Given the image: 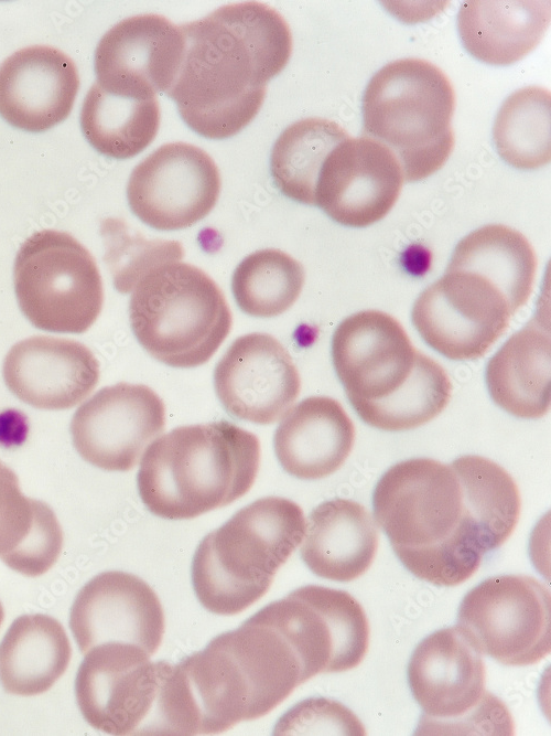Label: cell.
I'll return each instance as SVG.
<instances>
[{
    "mask_svg": "<svg viewBox=\"0 0 551 736\" xmlns=\"http://www.w3.org/2000/svg\"><path fill=\"white\" fill-rule=\"evenodd\" d=\"M180 26L184 55L165 94L198 135L224 139L238 134L262 106L267 83L289 62V24L272 7L245 1Z\"/></svg>",
    "mask_w": 551,
    "mask_h": 736,
    "instance_id": "6da1fadb",
    "label": "cell"
},
{
    "mask_svg": "<svg viewBox=\"0 0 551 736\" xmlns=\"http://www.w3.org/2000/svg\"><path fill=\"white\" fill-rule=\"evenodd\" d=\"M372 506L404 567L433 585L464 583L497 548L451 465L413 458L392 466L374 490Z\"/></svg>",
    "mask_w": 551,
    "mask_h": 736,
    "instance_id": "7a4b0ae2",
    "label": "cell"
},
{
    "mask_svg": "<svg viewBox=\"0 0 551 736\" xmlns=\"http://www.w3.org/2000/svg\"><path fill=\"white\" fill-rule=\"evenodd\" d=\"M259 465L258 437L239 426L227 420L180 426L144 452L139 495L156 516L194 519L245 495Z\"/></svg>",
    "mask_w": 551,
    "mask_h": 736,
    "instance_id": "3957f363",
    "label": "cell"
},
{
    "mask_svg": "<svg viewBox=\"0 0 551 736\" xmlns=\"http://www.w3.org/2000/svg\"><path fill=\"white\" fill-rule=\"evenodd\" d=\"M304 532L303 510L282 497L261 498L236 512L195 551L192 583L202 606L222 616L250 607L269 590Z\"/></svg>",
    "mask_w": 551,
    "mask_h": 736,
    "instance_id": "277c9868",
    "label": "cell"
},
{
    "mask_svg": "<svg viewBox=\"0 0 551 736\" xmlns=\"http://www.w3.org/2000/svg\"><path fill=\"white\" fill-rule=\"evenodd\" d=\"M455 93L429 61L401 58L381 67L363 96L364 135L387 146L408 182L440 170L454 148Z\"/></svg>",
    "mask_w": 551,
    "mask_h": 736,
    "instance_id": "5b68a950",
    "label": "cell"
},
{
    "mask_svg": "<svg viewBox=\"0 0 551 736\" xmlns=\"http://www.w3.org/2000/svg\"><path fill=\"white\" fill-rule=\"evenodd\" d=\"M75 679L85 721L109 735H183L184 712L176 664L152 662L139 646L107 642L90 648Z\"/></svg>",
    "mask_w": 551,
    "mask_h": 736,
    "instance_id": "8992f818",
    "label": "cell"
},
{
    "mask_svg": "<svg viewBox=\"0 0 551 736\" xmlns=\"http://www.w3.org/2000/svg\"><path fill=\"white\" fill-rule=\"evenodd\" d=\"M132 332L155 360L180 369L199 366L231 329V312L217 284L201 268L168 260L149 269L129 301Z\"/></svg>",
    "mask_w": 551,
    "mask_h": 736,
    "instance_id": "52a82bcc",
    "label": "cell"
},
{
    "mask_svg": "<svg viewBox=\"0 0 551 736\" xmlns=\"http://www.w3.org/2000/svg\"><path fill=\"white\" fill-rule=\"evenodd\" d=\"M482 653L458 627L437 630L414 649L408 681L423 715L417 735H511L506 705L485 689Z\"/></svg>",
    "mask_w": 551,
    "mask_h": 736,
    "instance_id": "ba28073f",
    "label": "cell"
},
{
    "mask_svg": "<svg viewBox=\"0 0 551 736\" xmlns=\"http://www.w3.org/2000/svg\"><path fill=\"white\" fill-rule=\"evenodd\" d=\"M13 282L22 313L40 330L84 333L102 309L98 266L66 232L43 230L29 236L17 253Z\"/></svg>",
    "mask_w": 551,
    "mask_h": 736,
    "instance_id": "9c48e42d",
    "label": "cell"
},
{
    "mask_svg": "<svg viewBox=\"0 0 551 736\" xmlns=\"http://www.w3.org/2000/svg\"><path fill=\"white\" fill-rule=\"evenodd\" d=\"M250 618L270 625L287 639L300 660L305 682L320 673L352 670L368 651L367 616L344 590L307 585Z\"/></svg>",
    "mask_w": 551,
    "mask_h": 736,
    "instance_id": "30bf717a",
    "label": "cell"
},
{
    "mask_svg": "<svg viewBox=\"0 0 551 736\" xmlns=\"http://www.w3.org/2000/svg\"><path fill=\"white\" fill-rule=\"evenodd\" d=\"M550 591L536 578L494 576L465 595L457 626L482 654L505 665H530L550 653Z\"/></svg>",
    "mask_w": 551,
    "mask_h": 736,
    "instance_id": "8fae6325",
    "label": "cell"
},
{
    "mask_svg": "<svg viewBox=\"0 0 551 736\" xmlns=\"http://www.w3.org/2000/svg\"><path fill=\"white\" fill-rule=\"evenodd\" d=\"M514 311L505 295L479 274L446 269L414 302L422 339L450 360H476L508 329Z\"/></svg>",
    "mask_w": 551,
    "mask_h": 736,
    "instance_id": "7c38bea8",
    "label": "cell"
},
{
    "mask_svg": "<svg viewBox=\"0 0 551 736\" xmlns=\"http://www.w3.org/2000/svg\"><path fill=\"white\" fill-rule=\"evenodd\" d=\"M222 186L212 157L192 143H164L132 170L127 199L133 214L160 231L190 227L215 206Z\"/></svg>",
    "mask_w": 551,
    "mask_h": 736,
    "instance_id": "4fadbf2b",
    "label": "cell"
},
{
    "mask_svg": "<svg viewBox=\"0 0 551 736\" xmlns=\"http://www.w3.org/2000/svg\"><path fill=\"white\" fill-rule=\"evenodd\" d=\"M164 425L165 407L153 390L120 382L99 390L77 408L71 434L76 451L88 463L129 471Z\"/></svg>",
    "mask_w": 551,
    "mask_h": 736,
    "instance_id": "5bb4252c",
    "label": "cell"
},
{
    "mask_svg": "<svg viewBox=\"0 0 551 736\" xmlns=\"http://www.w3.org/2000/svg\"><path fill=\"white\" fill-rule=\"evenodd\" d=\"M404 178L395 153L367 137H348L320 170L314 205L335 222L364 227L383 218L397 202Z\"/></svg>",
    "mask_w": 551,
    "mask_h": 736,
    "instance_id": "9a60e30c",
    "label": "cell"
},
{
    "mask_svg": "<svg viewBox=\"0 0 551 736\" xmlns=\"http://www.w3.org/2000/svg\"><path fill=\"white\" fill-rule=\"evenodd\" d=\"M184 49L181 26L168 18L153 13L126 18L98 42L96 83L116 95L156 97L173 85Z\"/></svg>",
    "mask_w": 551,
    "mask_h": 736,
    "instance_id": "2e32d148",
    "label": "cell"
},
{
    "mask_svg": "<svg viewBox=\"0 0 551 736\" xmlns=\"http://www.w3.org/2000/svg\"><path fill=\"white\" fill-rule=\"evenodd\" d=\"M214 386L235 418L268 425L282 418L301 391V378L288 350L268 333L237 338L219 360Z\"/></svg>",
    "mask_w": 551,
    "mask_h": 736,
    "instance_id": "e0dca14e",
    "label": "cell"
},
{
    "mask_svg": "<svg viewBox=\"0 0 551 736\" xmlns=\"http://www.w3.org/2000/svg\"><path fill=\"white\" fill-rule=\"evenodd\" d=\"M69 628L83 654L100 643L125 642L139 646L151 657L162 642L165 618L158 595L143 579L109 570L93 577L78 591Z\"/></svg>",
    "mask_w": 551,
    "mask_h": 736,
    "instance_id": "ac0fdd59",
    "label": "cell"
},
{
    "mask_svg": "<svg viewBox=\"0 0 551 736\" xmlns=\"http://www.w3.org/2000/svg\"><path fill=\"white\" fill-rule=\"evenodd\" d=\"M417 352L400 322L379 310L347 317L332 339L334 367L349 401L397 392L411 375Z\"/></svg>",
    "mask_w": 551,
    "mask_h": 736,
    "instance_id": "d6986e66",
    "label": "cell"
},
{
    "mask_svg": "<svg viewBox=\"0 0 551 736\" xmlns=\"http://www.w3.org/2000/svg\"><path fill=\"white\" fill-rule=\"evenodd\" d=\"M2 375L23 403L47 410L68 409L85 399L99 381V363L83 343L34 335L7 353Z\"/></svg>",
    "mask_w": 551,
    "mask_h": 736,
    "instance_id": "ffe728a7",
    "label": "cell"
},
{
    "mask_svg": "<svg viewBox=\"0 0 551 736\" xmlns=\"http://www.w3.org/2000/svg\"><path fill=\"white\" fill-rule=\"evenodd\" d=\"M79 84L75 63L61 50H18L0 65V116L22 130H47L68 117Z\"/></svg>",
    "mask_w": 551,
    "mask_h": 736,
    "instance_id": "44dd1931",
    "label": "cell"
},
{
    "mask_svg": "<svg viewBox=\"0 0 551 736\" xmlns=\"http://www.w3.org/2000/svg\"><path fill=\"white\" fill-rule=\"evenodd\" d=\"M354 441L355 427L342 404L327 396H311L285 413L273 445L289 474L315 480L337 471Z\"/></svg>",
    "mask_w": 551,
    "mask_h": 736,
    "instance_id": "7402d4cb",
    "label": "cell"
},
{
    "mask_svg": "<svg viewBox=\"0 0 551 736\" xmlns=\"http://www.w3.org/2000/svg\"><path fill=\"white\" fill-rule=\"evenodd\" d=\"M301 542V557L317 576L350 582L365 574L377 554V524L360 503L333 499L309 515Z\"/></svg>",
    "mask_w": 551,
    "mask_h": 736,
    "instance_id": "603a6c76",
    "label": "cell"
},
{
    "mask_svg": "<svg viewBox=\"0 0 551 736\" xmlns=\"http://www.w3.org/2000/svg\"><path fill=\"white\" fill-rule=\"evenodd\" d=\"M551 341L538 317L515 332L489 360L486 384L493 401L520 418H539L550 409Z\"/></svg>",
    "mask_w": 551,
    "mask_h": 736,
    "instance_id": "cb8c5ba5",
    "label": "cell"
},
{
    "mask_svg": "<svg viewBox=\"0 0 551 736\" xmlns=\"http://www.w3.org/2000/svg\"><path fill=\"white\" fill-rule=\"evenodd\" d=\"M550 1L468 0L457 14L465 49L493 65L515 63L532 51L550 23Z\"/></svg>",
    "mask_w": 551,
    "mask_h": 736,
    "instance_id": "d4e9b609",
    "label": "cell"
},
{
    "mask_svg": "<svg viewBox=\"0 0 551 736\" xmlns=\"http://www.w3.org/2000/svg\"><path fill=\"white\" fill-rule=\"evenodd\" d=\"M214 639L231 655L246 680L250 693L248 721L271 712L305 682L293 648L270 625L249 618Z\"/></svg>",
    "mask_w": 551,
    "mask_h": 736,
    "instance_id": "484cf974",
    "label": "cell"
},
{
    "mask_svg": "<svg viewBox=\"0 0 551 736\" xmlns=\"http://www.w3.org/2000/svg\"><path fill=\"white\" fill-rule=\"evenodd\" d=\"M72 646L62 623L43 615L18 617L0 643V682L12 695L48 691L66 672Z\"/></svg>",
    "mask_w": 551,
    "mask_h": 736,
    "instance_id": "4316f807",
    "label": "cell"
},
{
    "mask_svg": "<svg viewBox=\"0 0 551 736\" xmlns=\"http://www.w3.org/2000/svg\"><path fill=\"white\" fill-rule=\"evenodd\" d=\"M537 265L536 252L523 234L503 224H489L458 242L446 269L482 275L505 295L516 313L531 296Z\"/></svg>",
    "mask_w": 551,
    "mask_h": 736,
    "instance_id": "83f0119b",
    "label": "cell"
},
{
    "mask_svg": "<svg viewBox=\"0 0 551 736\" xmlns=\"http://www.w3.org/2000/svg\"><path fill=\"white\" fill-rule=\"evenodd\" d=\"M160 126L156 97H130L106 92L96 82L80 110V127L87 141L100 153L128 159L144 150Z\"/></svg>",
    "mask_w": 551,
    "mask_h": 736,
    "instance_id": "f1b7e54d",
    "label": "cell"
},
{
    "mask_svg": "<svg viewBox=\"0 0 551 736\" xmlns=\"http://www.w3.org/2000/svg\"><path fill=\"white\" fill-rule=\"evenodd\" d=\"M201 715V734L248 721L250 693L231 655L215 640L180 662Z\"/></svg>",
    "mask_w": 551,
    "mask_h": 736,
    "instance_id": "f546056e",
    "label": "cell"
},
{
    "mask_svg": "<svg viewBox=\"0 0 551 736\" xmlns=\"http://www.w3.org/2000/svg\"><path fill=\"white\" fill-rule=\"evenodd\" d=\"M349 135L337 122L309 117L287 127L271 152L276 185L289 199L314 205L320 170L328 153Z\"/></svg>",
    "mask_w": 551,
    "mask_h": 736,
    "instance_id": "4dcf8cb0",
    "label": "cell"
},
{
    "mask_svg": "<svg viewBox=\"0 0 551 736\" xmlns=\"http://www.w3.org/2000/svg\"><path fill=\"white\" fill-rule=\"evenodd\" d=\"M451 394L452 383L445 370L418 350L412 373L397 392L378 401L349 402L366 424L402 431L435 418L450 403Z\"/></svg>",
    "mask_w": 551,
    "mask_h": 736,
    "instance_id": "1f68e13d",
    "label": "cell"
},
{
    "mask_svg": "<svg viewBox=\"0 0 551 736\" xmlns=\"http://www.w3.org/2000/svg\"><path fill=\"white\" fill-rule=\"evenodd\" d=\"M550 90L527 86L509 95L497 113L494 140L499 156L518 169H537L551 159Z\"/></svg>",
    "mask_w": 551,
    "mask_h": 736,
    "instance_id": "d6a6232c",
    "label": "cell"
},
{
    "mask_svg": "<svg viewBox=\"0 0 551 736\" xmlns=\"http://www.w3.org/2000/svg\"><path fill=\"white\" fill-rule=\"evenodd\" d=\"M305 280L300 262L277 248L256 250L236 267L231 290L245 313L270 318L290 309L299 298Z\"/></svg>",
    "mask_w": 551,
    "mask_h": 736,
    "instance_id": "836d02e7",
    "label": "cell"
},
{
    "mask_svg": "<svg viewBox=\"0 0 551 736\" xmlns=\"http://www.w3.org/2000/svg\"><path fill=\"white\" fill-rule=\"evenodd\" d=\"M104 226L108 253L120 260V273L126 274L116 282L121 292H129L137 281L152 267L168 262L181 260L184 249L180 242L153 239L130 235L128 226L119 220H108ZM117 270V271H119Z\"/></svg>",
    "mask_w": 551,
    "mask_h": 736,
    "instance_id": "e575fe53",
    "label": "cell"
},
{
    "mask_svg": "<svg viewBox=\"0 0 551 736\" xmlns=\"http://www.w3.org/2000/svg\"><path fill=\"white\" fill-rule=\"evenodd\" d=\"M273 735H366L359 718L339 702L312 697L290 708L278 721Z\"/></svg>",
    "mask_w": 551,
    "mask_h": 736,
    "instance_id": "d590c367",
    "label": "cell"
},
{
    "mask_svg": "<svg viewBox=\"0 0 551 736\" xmlns=\"http://www.w3.org/2000/svg\"><path fill=\"white\" fill-rule=\"evenodd\" d=\"M63 542V530L54 511L37 500L34 524L28 538L18 550L0 559L14 572L37 577L56 563Z\"/></svg>",
    "mask_w": 551,
    "mask_h": 736,
    "instance_id": "8d00e7d4",
    "label": "cell"
},
{
    "mask_svg": "<svg viewBox=\"0 0 551 736\" xmlns=\"http://www.w3.org/2000/svg\"><path fill=\"white\" fill-rule=\"evenodd\" d=\"M36 501L25 497L17 474L0 460V558L18 550L35 520Z\"/></svg>",
    "mask_w": 551,
    "mask_h": 736,
    "instance_id": "74e56055",
    "label": "cell"
},
{
    "mask_svg": "<svg viewBox=\"0 0 551 736\" xmlns=\"http://www.w3.org/2000/svg\"><path fill=\"white\" fill-rule=\"evenodd\" d=\"M3 619H4V610H3L2 604L0 602V626L3 621Z\"/></svg>",
    "mask_w": 551,
    "mask_h": 736,
    "instance_id": "f35d334b",
    "label": "cell"
}]
</instances>
